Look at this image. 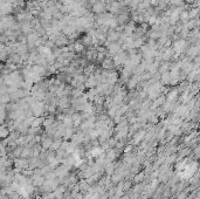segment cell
<instances>
[{
  "instance_id": "cell-1",
  "label": "cell",
  "mask_w": 200,
  "mask_h": 199,
  "mask_svg": "<svg viewBox=\"0 0 200 199\" xmlns=\"http://www.w3.org/2000/svg\"><path fill=\"white\" fill-rule=\"evenodd\" d=\"M102 8H103V5H102V4H97V5H95L94 11H95V12H99Z\"/></svg>"
}]
</instances>
